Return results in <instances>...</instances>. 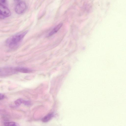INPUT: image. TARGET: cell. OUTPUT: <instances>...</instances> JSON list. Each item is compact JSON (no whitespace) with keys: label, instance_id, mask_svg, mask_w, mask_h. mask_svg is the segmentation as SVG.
<instances>
[{"label":"cell","instance_id":"cell-1","mask_svg":"<svg viewBox=\"0 0 126 126\" xmlns=\"http://www.w3.org/2000/svg\"><path fill=\"white\" fill-rule=\"evenodd\" d=\"M28 31L19 33L10 37L6 40V45L11 48L17 46L24 38Z\"/></svg>","mask_w":126,"mask_h":126},{"label":"cell","instance_id":"cell-4","mask_svg":"<svg viewBox=\"0 0 126 126\" xmlns=\"http://www.w3.org/2000/svg\"><path fill=\"white\" fill-rule=\"evenodd\" d=\"M14 70L15 71L25 73H30L32 71V70L30 69L21 67H16L14 68Z\"/></svg>","mask_w":126,"mask_h":126},{"label":"cell","instance_id":"cell-13","mask_svg":"<svg viewBox=\"0 0 126 126\" xmlns=\"http://www.w3.org/2000/svg\"></svg>","mask_w":126,"mask_h":126},{"label":"cell","instance_id":"cell-11","mask_svg":"<svg viewBox=\"0 0 126 126\" xmlns=\"http://www.w3.org/2000/svg\"><path fill=\"white\" fill-rule=\"evenodd\" d=\"M5 18H6L5 17L0 14V19H3Z\"/></svg>","mask_w":126,"mask_h":126},{"label":"cell","instance_id":"cell-7","mask_svg":"<svg viewBox=\"0 0 126 126\" xmlns=\"http://www.w3.org/2000/svg\"><path fill=\"white\" fill-rule=\"evenodd\" d=\"M4 125L5 126H19V124L14 122H5Z\"/></svg>","mask_w":126,"mask_h":126},{"label":"cell","instance_id":"cell-2","mask_svg":"<svg viewBox=\"0 0 126 126\" xmlns=\"http://www.w3.org/2000/svg\"><path fill=\"white\" fill-rule=\"evenodd\" d=\"M26 8V5L25 2L21 1L16 5L15 10L16 13L20 14L23 13L25 11Z\"/></svg>","mask_w":126,"mask_h":126},{"label":"cell","instance_id":"cell-12","mask_svg":"<svg viewBox=\"0 0 126 126\" xmlns=\"http://www.w3.org/2000/svg\"><path fill=\"white\" fill-rule=\"evenodd\" d=\"M6 0H0V1L1 2V3H4L5 2Z\"/></svg>","mask_w":126,"mask_h":126},{"label":"cell","instance_id":"cell-10","mask_svg":"<svg viewBox=\"0 0 126 126\" xmlns=\"http://www.w3.org/2000/svg\"><path fill=\"white\" fill-rule=\"evenodd\" d=\"M4 97V95L3 94L0 93V100L3 99Z\"/></svg>","mask_w":126,"mask_h":126},{"label":"cell","instance_id":"cell-6","mask_svg":"<svg viewBox=\"0 0 126 126\" xmlns=\"http://www.w3.org/2000/svg\"><path fill=\"white\" fill-rule=\"evenodd\" d=\"M54 114L52 113H49L44 117L42 119V121L47 122L49 121L53 117Z\"/></svg>","mask_w":126,"mask_h":126},{"label":"cell","instance_id":"cell-9","mask_svg":"<svg viewBox=\"0 0 126 126\" xmlns=\"http://www.w3.org/2000/svg\"><path fill=\"white\" fill-rule=\"evenodd\" d=\"M23 103L25 105L27 106H29L31 104L30 102L28 100H24Z\"/></svg>","mask_w":126,"mask_h":126},{"label":"cell","instance_id":"cell-8","mask_svg":"<svg viewBox=\"0 0 126 126\" xmlns=\"http://www.w3.org/2000/svg\"><path fill=\"white\" fill-rule=\"evenodd\" d=\"M24 100L22 98H19L16 100L15 101V103L17 106L20 105L23 103Z\"/></svg>","mask_w":126,"mask_h":126},{"label":"cell","instance_id":"cell-3","mask_svg":"<svg viewBox=\"0 0 126 126\" xmlns=\"http://www.w3.org/2000/svg\"><path fill=\"white\" fill-rule=\"evenodd\" d=\"M0 14L6 17L10 16L11 13L9 10L0 3Z\"/></svg>","mask_w":126,"mask_h":126},{"label":"cell","instance_id":"cell-5","mask_svg":"<svg viewBox=\"0 0 126 126\" xmlns=\"http://www.w3.org/2000/svg\"><path fill=\"white\" fill-rule=\"evenodd\" d=\"M62 25V23H60L55 26L49 33L48 35V37L51 36L56 33L60 29Z\"/></svg>","mask_w":126,"mask_h":126}]
</instances>
